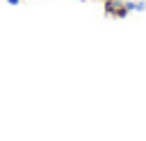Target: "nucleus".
<instances>
[{"label":"nucleus","instance_id":"nucleus-2","mask_svg":"<svg viewBox=\"0 0 146 141\" xmlns=\"http://www.w3.org/2000/svg\"><path fill=\"white\" fill-rule=\"evenodd\" d=\"M80 2H82V0H80Z\"/></svg>","mask_w":146,"mask_h":141},{"label":"nucleus","instance_id":"nucleus-1","mask_svg":"<svg viewBox=\"0 0 146 141\" xmlns=\"http://www.w3.org/2000/svg\"><path fill=\"white\" fill-rule=\"evenodd\" d=\"M7 2H9V5H16V2H18V0H7Z\"/></svg>","mask_w":146,"mask_h":141}]
</instances>
